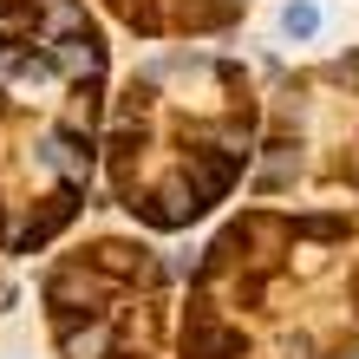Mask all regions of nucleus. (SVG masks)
I'll return each mask as SVG.
<instances>
[{
  "label": "nucleus",
  "mask_w": 359,
  "mask_h": 359,
  "mask_svg": "<svg viewBox=\"0 0 359 359\" xmlns=\"http://www.w3.org/2000/svg\"><path fill=\"white\" fill-rule=\"evenodd\" d=\"M268 92L242 53L144 46L118 66L98 144V209L170 242L242 196L262 151Z\"/></svg>",
  "instance_id": "f257e3e1"
},
{
  "label": "nucleus",
  "mask_w": 359,
  "mask_h": 359,
  "mask_svg": "<svg viewBox=\"0 0 359 359\" xmlns=\"http://www.w3.org/2000/svg\"><path fill=\"white\" fill-rule=\"evenodd\" d=\"M13 307H20V281H13L7 268H0V313H13Z\"/></svg>",
  "instance_id": "423d86ee"
},
{
  "label": "nucleus",
  "mask_w": 359,
  "mask_h": 359,
  "mask_svg": "<svg viewBox=\"0 0 359 359\" xmlns=\"http://www.w3.org/2000/svg\"><path fill=\"white\" fill-rule=\"evenodd\" d=\"M183 274L137 229H79L33 268L53 359H177Z\"/></svg>",
  "instance_id": "7ed1b4c3"
},
{
  "label": "nucleus",
  "mask_w": 359,
  "mask_h": 359,
  "mask_svg": "<svg viewBox=\"0 0 359 359\" xmlns=\"http://www.w3.org/2000/svg\"><path fill=\"white\" fill-rule=\"evenodd\" d=\"M320 27H327L320 0H281V7H274V33H281L287 46H313Z\"/></svg>",
  "instance_id": "39448f33"
},
{
  "label": "nucleus",
  "mask_w": 359,
  "mask_h": 359,
  "mask_svg": "<svg viewBox=\"0 0 359 359\" xmlns=\"http://www.w3.org/2000/svg\"><path fill=\"white\" fill-rule=\"evenodd\" d=\"M86 7L111 27V39H137V46H216V39L242 33L255 0H86Z\"/></svg>",
  "instance_id": "20e7f679"
},
{
  "label": "nucleus",
  "mask_w": 359,
  "mask_h": 359,
  "mask_svg": "<svg viewBox=\"0 0 359 359\" xmlns=\"http://www.w3.org/2000/svg\"><path fill=\"white\" fill-rule=\"evenodd\" d=\"M118 39L86 0H0V268L46 262L98 216Z\"/></svg>",
  "instance_id": "f03ea898"
}]
</instances>
